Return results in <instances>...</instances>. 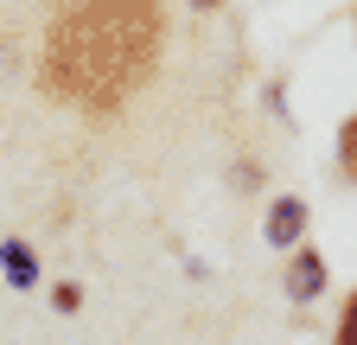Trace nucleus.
Listing matches in <instances>:
<instances>
[{
  "instance_id": "nucleus-8",
  "label": "nucleus",
  "mask_w": 357,
  "mask_h": 345,
  "mask_svg": "<svg viewBox=\"0 0 357 345\" xmlns=\"http://www.w3.org/2000/svg\"><path fill=\"white\" fill-rule=\"evenodd\" d=\"M230 179H236V192H255V179H261V166H255V160H236V172H230Z\"/></svg>"
},
{
  "instance_id": "nucleus-10",
  "label": "nucleus",
  "mask_w": 357,
  "mask_h": 345,
  "mask_svg": "<svg viewBox=\"0 0 357 345\" xmlns=\"http://www.w3.org/2000/svg\"><path fill=\"white\" fill-rule=\"evenodd\" d=\"M351 38H357V0H351Z\"/></svg>"
},
{
  "instance_id": "nucleus-3",
  "label": "nucleus",
  "mask_w": 357,
  "mask_h": 345,
  "mask_svg": "<svg viewBox=\"0 0 357 345\" xmlns=\"http://www.w3.org/2000/svg\"><path fill=\"white\" fill-rule=\"evenodd\" d=\"M312 237V205L300 198V192H275L268 198V211H261V243L268 249H294V243H306Z\"/></svg>"
},
{
  "instance_id": "nucleus-7",
  "label": "nucleus",
  "mask_w": 357,
  "mask_h": 345,
  "mask_svg": "<svg viewBox=\"0 0 357 345\" xmlns=\"http://www.w3.org/2000/svg\"><path fill=\"white\" fill-rule=\"evenodd\" d=\"M77 307H83V281H58V288H52V314H64V320H70Z\"/></svg>"
},
{
  "instance_id": "nucleus-6",
  "label": "nucleus",
  "mask_w": 357,
  "mask_h": 345,
  "mask_svg": "<svg viewBox=\"0 0 357 345\" xmlns=\"http://www.w3.org/2000/svg\"><path fill=\"white\" fill-rule=\"evenodd\" d=\"M332 339L338 345H357V288L338 300V320H332Z\"/></svg>"
},
{
  "instance_id": "nucleus-9",
  "label": "nucleus",
  "mask_w": 357,
  "mask_h": 345,
  "mask_svg": "<svg viewBox=\"0 0 357 345\" xmlns=\"http://www.w3.org/2000/svg\"><path fill=\"white\" fill-rule=\"evenodd\" d=\"M230 0H192V13H223Z\"/></svg>"
},
{
  "instance_id": "nucleus-1",
  "label": "nucleus",
  "mask_w": 357,
  "mask_h": 345,
  "mask_svg": "<svg viewBox=\"0 0 357 345\" xmlns=\"http://www.w3.org/2000/svg\"><path fill=\"white\" fill-rule=\"evenodd\" d=\"M160 32L166 26L147 0H89L52 26L38 52V90L52 103H77L83 115H115L147 83Z\"/></svg>"
},
{
  "instance_id": "nucleus-5",
  "label": "nucleus",
  "mask_w": 357,
  "mask_h": 345,
  "mask_svg": "<svg viewBox=\"0 0 357 345\" xmlns=\"http://www.w3.org/2000/svg\"><path fill=\"white\" fill-rule=\"evenodd\" d=\"M338 179L357 186V109L338 122Z\"/></svg>"
},
{
  "instance_id": "nucleus-2",
  "label": "nucleus",
  "mask_w": 357,
  "mask_h": 345,
  "mask_svg": "<svg viewBox=\"0 0 357 345\" xmlns=\"http://www.w3.org/2000/svg\"><path fill=\"white\" fill-rule=\"evenodd\" d=\"M281 288H287L294 307H319V300H326V288H332V263H326V249L312 243V237L287 249V263H281Z\"/></svg>"
},
{
  "instance_id": "nucleus-4",
  "label": "nucleus",
  "mask_w": 357,
  "mask_h": 345,
  "mask_svg": "<svg viewBox=\"0 0 357 345\" xmlns=\"http://www.w3.org/2000/svg\"><path fill=\"white\" fill-rule=\"evenodd\" d=\"M0 275H7V288H38V256H32V243L0 237Z\"/></svg>"
}]
</instances>
